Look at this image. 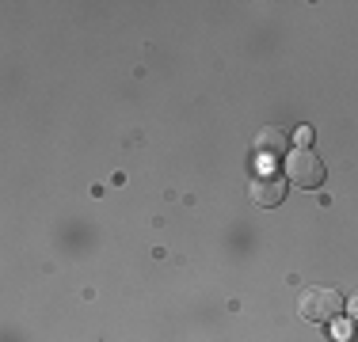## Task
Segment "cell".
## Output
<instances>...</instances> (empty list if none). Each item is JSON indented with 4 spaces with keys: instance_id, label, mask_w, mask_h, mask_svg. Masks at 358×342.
I'll list each match as a JSON object with an SVG mask.
<instances>
[{
    "instance_id": "obj_6",
    "label": "cell",
    "mask_w": 358,
    "mask_h": 342,
    "mask_svg": "<svg viewBox=\"0 0 358 342\" xmlns=\"http://www.w3.org/2000/svg\"><path fill=\"white\" fill-rule=\"evenodd\" d=\"M351 331H358L351 320H347V323H339V327H336V339H339V342H347V339H351Z\"/></svg>"
},
{
    "instance_id": "obj_7",
    "label": "cell",
    "mask_w": 358,
    "mask_h": 342,
    "mask_svg": "<svg viewBox=\"0 0 358 342\" xmlns=\"http://www.w3.org/2000/svg\"><path fill=\"white\" fill-rule=\"evenodd\" d=\"M309 144H313V130L301 126V133H297V149H309Z\"/></svg>"
},
{
    "instance_id": "obj_3",
    "label": "cell",
    "mask_w": 358,
    "mask_h": 342,
    "mask_svg": "<svg viewBox=\"0 0 358 342\" xmlns=\"http://www.w3.org/2000/svg\"><path fill=\"white\" fill-rule=\"evenodd\" d=\"M252 198L259 205H267V209H275V205H282L286 198V179L275 175V171H259V175L252 179Z\"/></svg>"
},
{
    "instance_id": "obj_4",
    "label": "cell",
    "mask_w": 358,
    "mask_h": 342,
    "mask_svg": "<svg viewBox=\"0 0 358 342\" xmlns=\"http://www.w3.org/2000/svg\"><path fill=\"white\" fill-rule=\"evenodd\" d=\"M255 152L267 160H278V156H289V130L282 126H263L259 133H255Z\"/></svg>"
},
{
    "instance_id": "obj_5",
    "label": "cell",
    "mask_w": 358,
    "mask_h": 342,
    "mask_svg": "<svg viewBox=\"0 0 358 342\" xmlns=\"http://www.w3.org/2000/svg\"><path fill=\"white\" fill-rule=\"evenodd\" d=\"M343 312H347V320H351L355 327H358V293L351 297V301H347V308H343Z\"/></svg>"
},
{
    "instance_id": "obj_2",
    "label": "cell",
    "mask_w": 358,
    "mask_h": 342,
    "mask_svg": "<svg viewBox=\"0 0 358 342\" xmlns=\"http://www.w3.org/2000/svg\"><path fill=\"white\" fill-rule=\"evenodd\" d=\"M282 171H286V183H297L301 191H317L324 183V160L313 149H294L282 160Z\"/></svg>"
},
{
    "instance_id": "obj_1",
    "label": "cell",
    "mask_w": 358,
    "mask_h": 342,
    "mask_svg": "<svg viewBox=\"0 0 358 342\" xmlns=\"http://www.w3.org/2000/svg\"><path fill=\"white\" fill-rule=\"evenodd\" d=\"M343 308H347L343 297L328 285H309V289L297 293V312L309 323H336L339 315H343Z\"/></svg>"
}]
</instances>
